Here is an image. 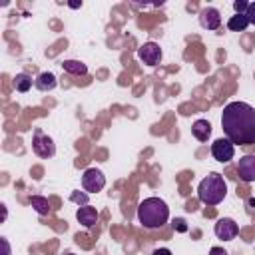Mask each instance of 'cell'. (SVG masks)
<instances>
[{"instance_id":"1","label":"cell","mask_w":255,"mask_h":255,"mask_svg":"<svg viewBox=\"0 0 255 255\" xmlns=\"http://www.w3.org/2000/svg\"><path fill=\"white\" fill-rule=\"evenodd\" d=\"M225 137L235 145L255 143V108L247 102H229L221 114Z\"/></svg>"},{"instance_id":"2","label":"cell","mask_w":255,"mask_h":255,"mask_svg":"<svg viewBox=\"0 0 255 255\" xmlns=\"http://www.w3.org/2000/svg\"><path fill=\"white\" fill-rule=\"evenodd\" d=\"M137 219L145 229H159L169 219V207L159 197H147L137 207Z\"/></svg>"},{"instance_id":"3","label":"cell","mask_w":255,"mask_h":255,"mask_svg":"<svg viewBox=\"0 0 255 255\" xmlns=\"http://www.w3.org/2000/svg\"><path fill=\"white\" fill-rule=\"evenodd\" d=\"M225 193H227V183H225L223 175L217 171H211L209 175H205L197 185V197L203 205L221 203L225 199Z\"/></svg>"},{"instance_id":"4","label":"cell","mask_w":255,"mask_h":255,"mask_svg":"<svg viewBox=\"0 0 255 255\" xmlns=\"http://www.w3.org/2000/svg\"><path fill=\"white\" fill-rule=\"evenodd\" d=\"M32 149H34V153L38 157H52L56 153V143L42 129H36L34 131V137H32Z\"/></svg>"},{"instance_id":"5","label":"cell","mask_w":255,"mask_h":255,"mask_svg":"<svg viewBox=\"0 0 255 255\" xmlns=\"http://www.w3.org/2000/svg\"><path fill=\"white\" fill-rule=\"evenodd\" d=\"M82 187L88 193H98L106 187V175L98 169V167H88L82 173Z\"/></svg>"},{"instance_id":"6","label":"cell","mask_w":255,"mask_h":255,"mask_svg":"<svg viewBox=\"0 0 255 255\" xmlns=\"http://www.w3.org/2000/svg\"><path fill=\"white\" fill-rule=\"evenodd\" d=\"M211 155L219 161V163H227L233 159L235 155V145L227 139V137H219L211 143Z\"/></svg>"},{"instance_id":"7","label":"cell","mask_w":255,"mask_h":255,"mask_svg":"<svg viewBox=\"0 0 255 255\" xmlns=\"http://www.w3.org/2000/svg\"><path fill=\"white\" fill-rule=\"evenodd\" d=\"M213 231H215V235H217L219 239H223V241H231V239L237 237V233H239V225H237L231 217H221V219H217Z\"/></svg>"},{"instance_id":"8","label":"cell","mask_w":255,"mask_h":255,"mask_svg":"<svg viewBox=\"0 0 255 255\" xmlns=\"http://www.w3.org/2000/svg\"><path fill=\"white\" fill-rule=\"evenodd\" d=\"M137 58L145 64V66H157L161 60V48L155 42H145L139 50H137Z\"/></svg>"},{"instance_id":"9","label":"cell","mask_w":255,"mask_h":255,"mask_svg":"<svg viewBox=\"0 0 255 255\" xmlns=\"http://www.w3.org/2000/svg\"><path fill=\"white\" fill-rule=\"evenodd\" d=\"M237 175L241 181L245 183H251L255 181V155H243L239 157V163H237Z\"/></svg>"},{"instance_id":"10","label":"cell","mask_w":255,"mask_h":255,"mask_svg":"<svg viewBox=\"0 0 255 255\" xmlns=\"http://www.w3.org/2000/svg\"><path fill=\"white\" fill-rule=\"evenodd\" d=\"M199 24L205 30H217L221 26V14H219V10L217 8H211V6L203 8L199 12Z\"/></svg>"},{"instance_id":"11","label":"cell","mask_w":255,"mask_h":255,"mask_svg":"<svg viewBox=\"0 0 255 255\" xmlns=\"http://www.w3.org/2000/svg\"><path fill=\"white\" fill-rule=\"evenodd\" d=\"M76 217H78V221H80L84 227H94V225L98 223V219H100L96 207H92V205H84V207H80V209L76 211Z\"/></svg>"},{"instance_id":"12","label":"cell","mask_w":255,"mask_h":255,"mask_svg":"<svg viewBox=\"0 0 255 255\" xmlns=\"http://www.w3.org/2000/svg\"><path fill=\"white\" fill-rule=\"evenodd\" d=\"M191 133L195 139L199 141H207L209 135H211V124L207 120H195L193 126H191Z\"/></svg>"},{"instance_id":"13","label":"cell","mask_w":255,"mask_h":255,"mask_svg":"<svg viewBox=\"0 0 255 255\" xmlns=\"http://www.w3.org/2000/svg\"><path fill=\"white\" fill-rule=\"evenodd\" d=\"M56 84H58V80H56V76H54L52 72H42V74H38V78L34 80V86H36L40 92H50V90L56 88Z\"/></svg>"},{"instance_id":"14","label":"cell","mask_w":255,"mask_h":255,"mask_svg":"<svg viewBox=\"0 0 255 255\" xmlns=\"http://www.w3.org/2000/svg\"><path fill=\"white\" fill-rule=\"evenodd\" d=\"M62 68H64V72H68L72 76H84L88 72V66L80 60H64Z\"/></svg>"},{"instance_id":"15","label":"cell","mask_w":255,"mask_h":255,"mask_svg":"<svg viewBox=\"0 0 255 255\" xmlns=\"http://www.w3.org/2000/svg\"><path fill=\"white\" fill-rule=\"evenodd\" d=\"M247 26H249V20H247L245 14H235V16H231L229 22H227V28H229L231 32H243Z\"/></svg>"},{"instance_id":"16","label":"cell","mask_w":255,"mask_h":255,"mask_svg":"<svg viewBox=\"0 0 255 255\" xmlns=\"http://www.w3.org/2000/svg\"><path fill=\"white\" fill-rule=\"evenodd\" d=\"M30 203H32V207L40 213V215H48L50 213V201L46 199V197H42V195H32L30 197Z\"/></svg>"},{"instance_id":"17","label":"cell","mask_w":255,"mask_h":255,"mask_svg":"<svg viewBox=\"0 0 255 255\" xmlns=\"http://www.w3.org/2000/svg\"><path fill=\"white\" fill-rule=\"evenodd\" d=\"M14 88L18 90V92H28L30 88H32V78L28 76V74H16V78H14Z\"/></svg>"},{"instance_id":"18","label":"cell","mask_w":255,"mask_h":255,"mask_svg":"<svg viewBox=\"0 0 255 255\" xmlns=\"http://www.w3.org/2000/svg\"><path fill=\"white\" fill-rule=\"evenodd\" d=\"M247 6H249V2H245V0H235V2H233L235 14H245V12H247Z\"/></svg>"},{"instance_id":"19","label":"cell","mask_w":255,"mask_h":255,"mask_svg":"<svg viewBox=\"0 0 255 255\" xmlns=\"http://www.w3.org/2000/svg\"><path fill=\"white\" fill-rule=\"evenodd\" d=\"M70 199L76 201V203H84V205H88V195H86V193H78V191H74V193L70 195Z\"/></svg>"},{"instance_id":"20","label":"cell","mask_w":255,"mask_h":255,"mask_svg":"<svg viewBox=\"0 0 255 255\" xmlns=\"http://www.w3.org/2000/svg\"><path fill=\"white\" fill-rule=\"evenodd\" d=\"M245 16H247L249 24H255V2H249V6H247V12H245Z\"/></svg>"},{"instance_id":"21","label":"cell","mask_w":255,"mask_h":255,"mask_svg":"<svg viewBox=\"0 0 255 255\" xmlns=\"http://www.w3.org/2000/svg\"><path fill=\"white\" fill-rule=\"evenodd\" d=\"M173 225H175V229H177V231H181V233H183V231H187L185 221H183V219H179V217H177V219H173Z\"/></svg>"},{"instance_id":"22","label":"cell","mask_w":255,"mask_h":255,"mask_svg":"<svg viewBox=\"0 0 255 255\" xmlns=\"http://www.w3.org/2000/svg\"><path fill=\"white\" fill-rule=\"evenodd\" d=\"M209 255H227V251L223 247H211L209 249Z\"/></svg>"},{"instance_id":"23","label":"cell","mask_w":255,"mask_h":255,"mask_svg":"<svg viewBox=\"0 0 255 255\" xmlns=\"http://www.w3.org/2000/svg\"><path fill=\"white\" fill-rule=\"evenodd\" d=\"M151 255H171V251H169V249H165V247H159V249H155Z\"/></svg>"},{"instance_id":"24","label":"cell","mask_w":255,"mask_h":255,"mask_svg":"<svg viewBox=\"0 0 255 255\" xmlns=\"http://www.w3.org/2000/svg\"><path fill=\"white\" fill-rule=\"evenodd\" d=\"M2 245H4V255H10V247H8V241L2 237Z\"/></svg>"},{"instance_id":"25","label":"cell","mask_w":255,"mask_h":255,"mask_svg":"<svg viewBox=\"0 0 255 255\" xmlns=\"http://www.w3.org/2000/svg\"><path fill=\"white\" fill-rule=\"evenodd\" d=\"M247 203H249V207H251V209H255V197H249V201H247Z\"/></svg>"},{"instance_id":"26","label":"cell","mask_w":255,"mask_h":255,"mask_svg":"<svg viewBox=\"0 0 255 255\" xmlns=\"http://www.w3.org/2000/svg\"><path fill=\"white\" fill-rule=\"evenodd\" d=\"M64 255H74V253H64Z\"/></svg>"}]
</instances>
